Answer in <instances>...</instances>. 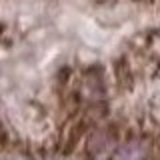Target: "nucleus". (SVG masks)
<instances>
[{
	"label": "nucleus",
	"instance_id": "1",
	"mask_svg": "<svg viewBox=\"0 0 160 160\" xmlns=\"http://www.w3.org/2000/svg\"><path fill=\"white\" fill-rule=\"evenodd\" d=\"M112 76H114V84H116L118 90L128 92V90L134 88V84H136V68H134L128 52H122V54H118V56L114 58Z\"/></svg>",
	"mask_w": 160,
	"mask_h": 160
},
{
	"label": "nucleus",
	"instance_id": "2",
	"mask_svg": "<svg viewBox=\"0 0 160 160\" xmlns=\"http://www.w3.org/2000/svg\"><path fill=\"white\" fill-rule=\"evenodd\" d=\"M10 136H8V130L4 128V124L0 122V146H8Z\"/></svg>",
	"mask_w": 160,
	"mask_h": 160
},
{
	"label": "nucleus",
	"instance_id": "3",
	"mask_svg": "<svg viewBox=\"0 0 160 160\" xmlns=\"http://www.w3.org/2000/svg\"><path fill=\"white\" fill-rule=\"evenodd\" d=\"M6 34H8V26L2 22V20H0V42L4 40V36H6Z\"/></svg>",
	"mask_w": 160,
	"mask_h": 160
}]
</instances>
